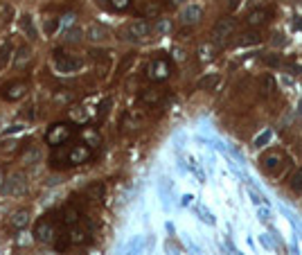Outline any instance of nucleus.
<instances>
[{
	"label": "nucleus",
	"instance_id": "obj_22",
	"mask_svg": "<svg viewBox=\"0 0 302 255\" xmlns=\"http://www.w3.org/2000/svg\"><path fill=\"white\" fill-rule=\"evenodd\" d=\"M79 135L84 138V145H88V147L99 145V133L95 131V129H82V131H79Z\"/></svg>",
	"mask_w": 302,
	"mask_h": 255
},
{
	"label": "nucleus",
	"instance_id": "obj_23",
	"mask_svg": "<svg viewBox=\"0 0 302 255\" xmlns=\"http://www.w3.org/2000/svg\"><path fill=\"white\" fill-rule=\"evenodd\" d=\"M11 52H14L11 41H5L3 45H0V70H3V68H7L9 59H11Z\"/></svg>",
	"mask_w": 302,
	"mask_h": 255
},
{
	"label": "nucleus",
	"instance_id": "obj_18",
	"mask_svg": "<svg viewBox=\"0 0 302 255\" xmlns=\"http://www.w3.org/2000/svg\"><path fill=\"white\" fill-rule=\"evenodd\" d=\"M21 30H23V34H25L30 41H36L38 38V34H36V27H34V18L30 14H23L21 16Z\"/></svg>",
	"mask_w": 302,
	"mask_h": 255
},
{
	"label": "nucleus",
	"instance_id": "obj_44",
	"mask_svg": "<svg viewBox=\"0 0 302 255\" xmlns=\"http://www.w3.org/2000/svg\"><path fill=\"white\" fill-rule=\"evenodd\" d=\"M97 5H99V7H108V3H106V0H97Z\"/></svg>",
	"mask_w": 302,
	"mask_h": 255
},
{
	"label": "nucleus",
	"instance_id": "obj_9",
	"mask_svg": "<svg viewBox=\"0 0 302 255\" xmlns=\"http://www.w3.org/2000/svg\"><path fill=\"white\" fill-rule=\"evenodd\" d=\"M27 90H30V86H27L25 79H16V82L5 84V86L0 88V95H3L5 102H18L27 95Z\"/></svg>",
	"mask_w": 302,
	"mask_h": 255
},
{
	"label": "nucleus",
	"instance_id": "obj_19",
	"mask_svg": "<svg viewBox=\"0 0 302 255\" xmlns=\"http://www.w3.org/2000/svg\"><path fill=\"white\" fill-rule=\"evenodd\" d=\"M30 61H32V48L30 45H21V48L16 50V54H14V66L16 68H25Z\"/></svg>",
	"mask_w": 302,
	"mask_h": 255
},
{
	"label": "nucleus",
	"instance_id": "obj_28",
	"mask_svg": "<svg viewBox=\"0 0 302 255\" xmlns=\"http://www.w3.org/2000/svg\"><path fill=\"white\" fill-rule=\"evenodd\" d=\"M142 14H145V18H158V14H160V5L158 3H147L145 7H142Z\"/></svg>",
	"mask_w": 302,
	"mask_h": 255
},
{
	"label": "nucleus",
	"instance_id": "obj_14",
	"mask_svg": "<svg viewBox=\"0 0 302 255\" xmlns=\"http://www.w3.org/2000/svg\"><path fill=\"white\" fill-rule=\"evenodd\" d=\"M108 36H111V32H108L104 25H99V23H90L88 30H86V38L90 43H104V41H108Z\"/></svg>",
	"mask_w": 302,
	"mask_h": 255
},
{
	"label": "nucleus",
	"instance_id": "obj_6",
	"mask_svg": "<svg viewBox=\"0 0 302 255\" xmlns=\"http://www.w3.org/2000/svg\"><path fill=\"white\" fill-rule=\"evenodd\" d=\"M153 34V25L149 21H133L122 30L124 41H147Z\"/></svg>",
	"mask_w": 302,
	"mask_h": 255
},
{
	"label": "nucleus",
	"instance_id": "obj_30",
	"mask_svg": "<svg viewBox=\"0 0 302 255\" xmlns=\"http://www.w3.org/2000/svg\"><path fill=\"white\" fill-rule=\"evenodd\" d=\"M275 90V79H273L271 75H266V77H261V93L269 97V95Z\"/></svg>",
	"mask_w": 302,
	"mask_h": 255
},
{
	"label": "nucleus",
	"instance_id": "obj_32",
	"mask_svg": "<svg viewBox=\"0 0 302 255\" xmlns=\"http://www.w3.org/2000/svg\"><path fill=\"white\" fill-rule=\"evenodd\" d=\"M82 38H84V34H82V30H77V27H72V30L66 32V41L68 43H79Z\"/></svg>",
	"mask_w": 302,
	"mask_h": 255
},
{
	"label": "nucleus",
	"instance_id": "obj_40",
	"mask_svg": "<svg viewBox=\"0 0 302 255\" xmlns=\"http://www.w3.org/2000/svg\"><path fill=\"white\" fill-rule=\"evenodd\" d=\"M174 59H176V61H183V59H185V52H183L180 48H176V50H174Z\"/></svg>",
	"mask_w": 302,
	"mask_h": 255
},
{
	"label": "nucleus",
	"instance_id": "obj_11",
	"mask_svg": "<svg viewBox=\"0 0 302 255\" xmlns=\"http://www.w3.org/2000/svg\"><path fill=\"white\" fill-rule=\"evenodd\" d=\"M3 192L9 197H23L27 194V179L25 174H14V176H9V181H5L3 185Z\"/></svg>",
	"mask_w": 302,
	"mask_h": 255
},
{
	"label": "nucleus",
	"instance_id": "obj_24",
	"mask_svg": "<svg viewBox=\"0 0 302 255\" xmlns=\"http://www.w3.org/2000/svg\"><path fill=\"white\" fill-rule=\"evenodd\" d=\"M61 27V18H56V16H48V18L43 21V30L48 36H54V32Z\"/></svg>",
	"mask_w": 302,
	"mask_h": 255
},
{
	"label": "nucleus",
	"instance_id": "obj_15",
	"mask_svg": "<svg viewBox=\"0 0 302 255\" xmlns=\"http://www.w3.org/2000/svg\"><path fill=\"white\" fill-rule=\"evenodd\" d=\"M30 210L27 208H21V210H16V212H11V217H9V224H11V228H16V230H25L27 226H30Z\"/></svg>",
	"mask_w": 302,
	"mask_h": 255
},
{
	"label": "nucleus",
	"instance_id": "obj_5",
	"mask_svg": "<svg viewBox=\"0 0 302 255\" xmlns=\"http://www.w3.org/2000/svg\"><path fill=\"white\" fill-rule=\"evenodd\" d=\"M75 133H77V129L72 127V124H68V122H56V124H52V127L48 129V133H45V143L52 145V147L68 145V140H70Z\"/></svg>",
	"mask_w": 302,
	"mask_h": 255
},
{
	"label": "nucleus",
	"instance_id": "obj_41",
	"mask_svg": "<svg viewBox=\"0 0 302 255\" xmlns=\"http://www.w3.org/2000/svg\"><path fill=\"white\" fill-rule=\"evenodd\" d=\"M185 0H169V5H172V7H178V5H183Z\"/></svg>",
	"mask_w": 302,
	"mask_h": 255
},
{
	"label": "nucleus",
	"instance_id": "obj_20",
	"mask_svg": "<svg viewBox=\"0 0 302 255\" xmlns=\"http://www.w3.org/2000/svg\"><path fill=\"white\" fill-rule=\"evenodd\" d=\"M216 45L214 43H201L198 45V50H196V54H198V61H203V64H208V61H212L214 56H216Z\"/></svg>",
	"mask_w": 302,
	"mask_h": 255
},
{
	"label": "nucleus",
	"instance_id": "obj_4",
	"mask_svg": "<svg viewBox=\"0 0 302 255\" xmlns=\"http://www.w3.org/2000/svg\"><path fill=\"white\" fill-rule=\"evenodd\" d=\"M56 235H59V226H56V222L50 214L41 217L36 222V226H34V240L41 242V244H54Z\"/></svg>",
	"mask_w": 302,
	"mask_h": 255
},
{
	"label": "nucleus",
	"instance_id": "obj_31",
	"mask_svg": "<svg viewBox=\"0 0 302 255\" xmlns=\"http://www.w3.org/2000/svg\"><path fill=\"white\" fill-rule=\"evenodd\" d=\"M131 3H133V0H108L111 9H115V11H127L131 7Z\"/></svg>",
	"mask_w": 302,
	"mask_h": 255
},
{
	"label": "nucleus",
	"instance_id": "obj_45",
	"mask_svg": "<svg viewBox=\"0 0 302 255\" xmlns=\"http://www.w3.org/2000/svg\"><path fill=\"white\" fill-rule=\"evenodd\" d=\"M298 113H300V115H302V102H300V106H298Z\"/></svg>",
	"mask_w": 302,
	"mask_h": 255
},
{
	"label": "nucleus",
	"instance_id": "obj_1",
	"mask_svg": "<svg viewBox=\"0 0 302 255\" xmlns=\"http://www.w3.org/2000/svg\"><path fill=\"white\" fill-rule=\"evenodd\" d=\"M90 158H93V149H90L88 145L79 143V145H72V147H54L52 156H50V163H52V167H72V165H84V163H88Z\"/></svg>",
	"mask_w": 302,
	"mask_h": 255
},
{
	"label": "nucleus",
	"instance_id": "obj_34",
	"mask_svg": "<svg viewBox=\"0 0 302 255\" xmlns=\"http://www.w3.org/2000/svg\"><path fill=\"white\" fill-rule=\"evenodd\" d=\"M21 161L25 163V165H32L34 161H38V149H30V151H25V154L21 156Z\"/></svg>",
	"mask_w": 302,
	"mask_h": 255
},
{
	"label": "nucleus",
	"instance_id": "obj_26",
	"mask_svg": "<svg viewBox=\"0 0 302 255\" xmlns=\"http://www.w3.org/2000/svg\"><path fill=\"white\" fill-rule=\"evenodd\" d=\"M259 41H261L259 32H246V34H241V38H237V45H253Z\"/></svg>",
	"mask_w": 302,
	"mask_h": 255
},
{
	"label": "nucleus",
	"instance_id": "obj_37",
	"mask_svg": "<svg viewBox=\"0 0 302 255\" xmlns=\"http://www.w3.org/2000/svg\"><path fill=\"white\" fill-rule=\"evenodd\" d=\"M198 214H201V219H203V222L214 224V217H212V214H210L208 210H205V208H198Z\"/></svg>",
	"mask_w": 302,
	"mask_h": 255
},
{
	"label": "nucleus",
	"instance_id": "obj_12",
	"mask_svg": "<svg viewBox=\"0 0 302 255\" xmlns=\"http://www.w3.org/2000/svg\"><path fill=\"white\" fill-rule=\"evenodd\" d=\"M163 100H165V88H160V86L142 88V93H140V102L147 106H158Z\"/></svg>",
	"mask_w": 302,
	"mask_h": 255
},
{
	"label": "nucleus",
	"instance_id": "obj_2",
	"mask_svg": "<svg viewBox=\"0 0 302 255\" xmlns=\"http://www.w3.org/2000/svg\"><path fill=\"white\" fill-rule=\"evenodd\" d=\"M52 68L59 75H72V72H79L84 68V59L79 54L66 52V50H54L52 52Z\"/></svg>",
	"mask_w": 302,
	"mask_h": 255
},
{
	"label": "nucleus",
	"instance_id": "obj_43",
	"mask_svg": "<svg viewBox=\"0 0 302 255\" xmlns=\"http://www.w3.org/2000/svg\"><path fill=\"white\" fill-rule=\"evenodd\" d=\"M293 27H298V30H302V21H293Z\"/></svg>",
	"mask_w": 302,
	"mask_h": 255
},
{
	"label": "nucleus",
	"instance_id": "obj_3",
	"mask_svg": "<svg viewBox=\"0 0 302 255\" xmlns=\"http://www.w3.org/2000/svg\"><path fill=\"white\" fill-rule=\"evenodd\" d=\"M237 27H239V23H237V18H232V16L219 18L212 27V43L214 45H226L232 36H235Z\"/></svg>",
	"mask_w": 302,
	"mask_h": 255
},
{
	"label": "nucleus",
	"instance_id": "obj_13",
	"mask_svg": "<svg viewBox=\"0 0 302 255\" xmlns=\"http://www.w3.org/2000/svg\"><path fill=\"white\" fill-rule=\"evenodd\" d=\"M66 237H68V244H84V242H88V228L82 222L75 226H68Z\"/></svg>",
	"mask_w": 302,
	"mask_h": 255
},
{
	"label": "nucleus",
	"instance_id": "obj_39",
	"mask_svg": "<svg viewBox=\"0 0 302 255\" xmlns=\"http://www.w3.org/2000/svg\"><path fill=\"white\" fill-rule=\"evenodd\" d=\"M266 64H269V66H280V56H266Z\"/></svg>",
	"mask_w": 302,
	"mask_h": 255
},
{
	"label": "nucleus",
	"instance_id": "obj_29",
	"mask_svg": "<svg viewBox=\"0 0 302 255\" xmlns=\"http://www.w3.org/2000/svg\"><path fill=\"white\" fill-rule=\"evenodd\" d=\"M86 194L90 197V199H95V201L102 199V194H104V185H102V183H93V185H88V188H86Z\"/></svg>",
	"mask_w": 302,
	"mask_h": 255
},
{
	"label": "nucleus",
	"instance_id": "obj_33",
	"mask_svg": "<svg viewBox=\"0 0 302 255\" xmlns=\"http://www.w3.org/2000/svg\"><path fill=\"white\" fill-rule=\"evenodd\" d=\"M271 138H273V131L271 129H266V131H261V135L255 138V147H264L266 143H271Z\"/></svg>",
	"mask_w": 302,
	"mask_h": 255
},
{
	"label": "nucleus",
	"instance_id": "obj_38",
	"mask_svg": "<svg viewBox=\"0 0 302 255\" xmlns=\"http://www.w3.org/2000/svg\"><path fill=\"white\" fill-rule=\"evenodd\" d=\"M23 129H25V124H21V122H18V124H11V127L7 129V131H5V135H11V133H16V131L21 133Z\"/></svg>",
	"mask_w": 302,
	"mask_h": 255
},
{
	"label": "nucleus",
	"instance_id": "obj_16",
	"mask_svg": "<svg viewBox=\"0 0 302 255\" xmlns=\"http://www.w3.org/2000/svg\"><path fill=\"white\" fill-rule=\"evenodd\" d=\"M269 16H271V11L266 9V7H255L253 11H248L246 23H248L250 27H259V25H264V23L269 21Z\"/></svg>",
	"mask_w": 302,
	"mask_h": 255
},
{
	"label": "nucleus",
	"instance_id": "obj_17",
	"mask_svg": "<svg viewBox=\"0 0 302 255\" xmlns=\"http://www.w3.org/2000/svg\"><path fill=\"white\" fill-rule=\"evenodd\" d=\"M142 122H145V117H142L138 111H129L127 115H124L122 127H124V131H133V129H140L142 127Z\"/></svg>",
	"mask_w": 302,
	"mask_h": 255
},
{
	"label": "nucleus",
	"instance_id": "obj_7",
	"mask_svg": "<svg viewBox=\"0 0 302 255\" xmlns=\"http://www.w3.org/2000/svg\"><path fill=\"white\" fill-rule=\"evenodd\" d=\"M259 163H261V169H264L266 174H271V176H280L284 165H287V156H284L280 149H271V151H266V154L259 158Z\"/></svg>",
	"mask_w": 302,
	"mask_h": 255
},
{
	"label": "nucleus",
	"instance_id": "obj_8",
	"mask_svg": "<svg viewBox=\"0 0 302 255\" xmlns=\"http://www.w3.org/2000/svg\"><path fill=\"white\" fill-rule=\"evenodd\" d=\"M172 75V64H169V59H165V56H156V59L149 61V66H147V79L153 84H160L165 79H169Z\"/></svg>",
	"mask_w": 302,
	"mask_h": 255
},
{
	"label": "nucleus",
	"instance_id": "obj_36",
	"mask_svg": "<svg viewBox=\"0 0 302 255\" xmlns=\"http://www.w3.org/2000/svg\"><path fill=\"white\" fill-rule=\"evenodd\" d=\"M250 197H253V201L257 203V206H266V199L261 194H257V192H255L253 188H250Z\"/></svg>",
	"mask_w": 302,
	"mask_h": 255
},
{
	"label": "nucleus",
	"instance_id": "obj_35",
	"mask_svg": "<svg viewBox=\"0 0 302 255\" xmlns=\"http://www.w3.org/2000/svg\"><path fill=\"white\" fill-rule=\"evenodd\" d=\"M257 217H259L264 224H269V222H271V212H269V208H266V206H259V208H257Z\"/></svg>",
	"mask_w": 302,
	"mask_h": 255
},
{
	"label": "nucleus",
	"instance_id": "obj_21",
	"mask_svg": "<svg viewBox=\"0 0 302 255\" xmlns=\"http://www.w3.org/2000/svg\"><path fill=\"white\" fill-rule=\"evenodd\" d=\"M219 82H221V75H216V72H210V75H205V77L198 79L196 86H198V88H203V90H214Z\"/></svg>",
	"mask_w": 302,
	"mask_h": 255
},
{
	"label": "nucleus",
	"instance_id": "obj_10",
	"mask_svg": "<svg viewBox=\"0 0 302 255\" xmlns=\"http://www.w3.org/2000/svg\"><path fill=\"white\" fill-rule=\"evenodd\" d=\"M203 18V7L201 5H187V7L180 9V14H178V23L183 27H194L198 25Z\"/></svg>",
	"mask_w": 302,
	"mask_h": 255
},
{
	"label": "nucleus",
	"instance_id": "obj_25",
	"mask_svg": "<svg viewBox=\"0 0 302 255\" xmlns=\"http://www.w3.org/2000/svg\"><path fill=\"white\" fill-rule=\"evenodd\" d=\"M151 25H153V32H156V34H169V32H172V21H169V18H158L156 23H151Z\"/></svg>",
	"mask_w": 302,
	"mask_h": 255
},
{
	"label": "nucleus",
	"instance_id": "obj_42",
	"mask_svg": "<svg viewBox=\"0 0 302 255\" xmlns=\"http://www.w3.org/2000/svg\"><path fill=\"white\" fill-rule=\"evenodd\" d=\"M3 185H5V172L0 169V190H3Z\"/></svg>",
	"mask_w": 302,
	"mask_h": 255
},
{
	"label": "nucleus",
	"instance_id": "obj_27",
	"mask_svg": "<svg viewBox=\"0 0 302 255\" xmlns=\"http://www.w3.org/2000/svg\"><path fill=\"white\" fill-rule=\"evenodd\" d=\"M289 185H291L293 192H302V167H298L289 179Z\"/></svg>",
	"mask_w": 302,
	"mask_h": 255
}]
</instances>
